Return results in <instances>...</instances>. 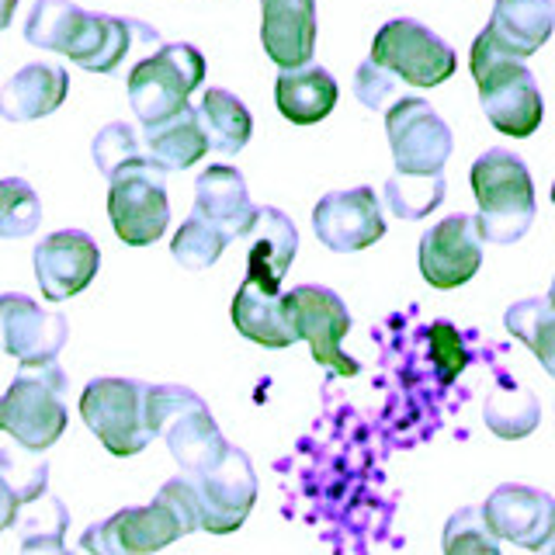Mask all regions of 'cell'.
Masks as SVG:
<instances>
[{
	"mask_svg": "<svg viewBox=\"0 0 555 555\" xmlns=\"http://www.w3.org/2000/svg\"><path fill=\"white\" fill-rule=\"evenodd\" d=\"M25 42L63 52L91 74H115L129 52H139V60L150 56L160 46V31L139 17L83 11L74 0H35L25 22Z\"/></svg>",
	"mask_w": 555,
	"mask_h": 555,
	"instance_id": "obj_1",
	"label": "cell"
},
{
	"mask_svg": "<svg viewBox=\"0 0 555 555\" xmlns=\"http://www.w3.org/2000/svg\"><path fill=\"white\" fill-rule=\"evenodd\" d=\"M191 531H198L195 490H191V482L184 476H173L170 482L160 486V493L146 507H126L87 528L80 538V548L101 555L156 552Z\"/></svg>",
	"mask_w": 555,
	"mask_h": 555,
	"instance_id": "obj_2",
	"label": "cell"
},
{
	"mask_svg": "<svg viewBox=\"0 0 555 555\" xmlns=\"http://www.w3.org/2000/svg\"><path fill=\"white\" fill-rule=\"evenodd\" d=\"M468 66H473V77L479 87V104L496 132L511 139H528L542 126L545 104L534 83V74L525 66V60L500 49L486 28L476 35Z\"/></svg>",
	"mask_w": 555,
	"mask_h": 555,
	"instance_id": "obj_3",
	"label": "cell"
},
{
	"mask_svg": "<svg viewBox=\"0 0 555 555\" xmlns=\"http://www.w3.org/2000/svg\"><path fill=\"white\" fill-rule=\"evenodd\" d=\"M479 205L476 230L486 243H517L534 222V181L528 164L511 150H486L468 170Z\"/></svg>",
	"mask_w": 555,
	"mask_h": 555,
	"instance_id": "obj_4",
	"label": "cell"
},
{
	"mask_svg": "<svg viewBox=\"0 0 555 555\" xmlns=\"http://www.w3.org/2000/svg\"><path fill=\"white\" fill-rule=\"evenodd\" d=\"M66 392L69 378L56 361L22 364L0 396V430H8L31 455H42L66 430Z\"/></svg>",
	"mask_w": 555,
	"mask_h": 555,
	"instance_id": "obj_5",
	"label": "cell"
},
{
	"mask_svg": "<svg viewBox=\"0 0 555 555\" xmlns=\"http://www.w3.org/2000/svg\"><path fill=\"white\" fill-rule=\"evenodd\" d=\"M146 421L153 438H164L181 476L212 468L230 441L222 438L205 399L184 386H146Z\"/></svg>",
	"mask_w": 555,
	"mask_h": 555,
	"instance_id": "obj_6",
	"label": "cell"
},
{
	"mask_svg": "<svg viewBox=\"0 0 555 555\" xmlns=\"http://www.w3.org/2000/svg\"><path fill=\"white\" fill-rule=\"evenodd\" d=\"M205 80V56L188 42H160L129 74V104L143 126L181 112Z\"/></svg>",
	"mask_w": 555,
	"mask_h": 555,
	"instance_id": "obj_7",
	"label": "cell"
},
{
	"mask_svg": "<svg viewBox=\"0 0 555 555\" xmlns=\"http://www.w3.org/2000/svg\"><path fill=\"white\" fill-rule=\"evenodd\" d=\"M146 386L135 378H94L80 396L83 424L98 434V441L118 459L146 451L153 430L146 421Z\"/></svg>",
	"mask_w": 555,
	"mask_h": 555,
	"instance_id": "obj_8",
	"label": "cell"
},
{
	"mask_svg": "<svg viewBox=\"0 0 555 555\" xmlns=\"http://www.w3.org/2000/svg\"><path fill=\"white\" fill-rule=\"evenodd\" d=\"M369 60L406 87H441L459 66L455 49L413 17H392L382 25Z\"/></svg>",
	"mask_w": 555,
	"mask_h": 555,
	"instance_id": "obj_9",
	"label": "cell"
},
{
	"mask_svg": "<svg viewBox=\"0 0 555 555\" xmlns=\"http://www.w3.org/2000/svg\"><path fill=\"white\" fill-rule=\"evenodd\" d=\"M108 216L121 243L150 247L170 225V198L164 170L150 160H135L108 178Z\"/></svg>",
	"mask_w": 555,
	"mask_h": 555,
	"instance_id": "obj_10",
	"label": "cell"
},
{
	"mask_svg": "<svg viewBox=\"0 0 555 555\" xmlns=\"http://www.w3.org/2000/svg\"><path fill=\"white\" fill-rule=\"evenodd\" d=\"M285 317L292 323L295 340H306L312 358L337 375H358V361L340 351V340L351 330V312L334 288L323 285H295L282 295Z\"/></svg>",
	"mask_w": 555,
	"mask_h": 555,
	"instance_id": "obj_11",
	"label": "cell"
},
{
	"mask_svg": "<svg viewBox=\"0 0 555 555\" xmlns=\"http://www.w3.org/2000/svg\"><path fill=\"white\" fill-rule=\"evenodd\" d=\"M195 490L198 528L208 534H233L257 500V476L243 448H225L222 459L198 476H184Z\"/></svg>",
	"mask_w": 555,
	"mask_h": 555,
	"instance_id": "obj_12",
	"label": "cell"
},
{
	"mask_svg": "<svg viewBox=\"0 0 555 555\" xmlns=\"http://www.w3.org/2000/svg\"><path fill=\"white\" fill-rule=\"evenodd\" d=\"M386 135L392 164L403 173H441L451 150L448 121L424 98H403L386 112Z\"/></svg>",
	"mask_w": 555,
	"mask_h": 555,
	"instance_id": "obj_13",
	"label": "cell"
},
{
	"mask_svg": "<svg viewBox=\"0 0 555 555\" xmlns=\"http://www.w3.org/2000/svg\"><path fill=\"white\" fill-rule=\"evenodd\" d=\"M66 337L69 323L63 312H49L22 292L0 295V351L17 364L56 361Z\"/></svg>",
	"mask_w": 555,
	"mask_h": 555,
	"instance_id": "obj_14",
	"label": "cell"
},
{
	"mask_svg": "<svg viewBox=\"0 0 555 555\" xmlns=\"http://www.w3.org/2000/svg\"><path fill=\"white\" fill-rule=\"evenodd\" d=\"M312 230L334 254H354L386 236V219H382L375 191L361 184L323 195L317 202V212H312Z\"/></svg>",
	"mask_w": 555,
	"mask_h": 555,
	"instance_id": "obj_15",
	"label": "cell"
},
{
	"mask_svg": "<svg viewBox=\"0 0 555 555\" xmlns=\"http://www.w3.org/2000/svg\"><path fill=\"white\" fill-rule=\"evenodd\" d=\"M35 278L49 302L74 299L77 292H83L94 282V274L101 268V250L91 233L83 230H60L49 233L31 254Z\"/></svg>",
	"mask_w": 555,
	"mask_h": 555,
	"instance_id": "obj_16",
	"label": "cell"
},
{
	"mask_svg": "<svg viewBox=\"0 0 555 555\" xmlns=\"http://www.w3.org/2000/svg\"><path fill=\"white\" fill-rule=\"evenodd\" d=\"M482 264V236L473 216H448L421 236V274L434 288H459L473 282Z\"/></svg>",
	"mask_w": 555,
	"mask_h": 555,
	"instance_id": "obj_17",
	"label": "cell"
},
{
	"mask_svg": "<svg viewBox=\"0 0 555 555\" xmlns=\"http://www.w3.org/2000/svg\"><path fill=\"white\" fill-rule=\"evenodd\" d=\"M482 517L496 538L517 548H545L555 531V500L534 486H500L482 503Z\"/></svg>",
	"mask_w": 555,
	"mask_h": 555,
	"instance_id": "obj_18",
	"label": "cell"
},
{
	"mask_svg": "<svg viewBox=\"0 0 555 555\" xmlns=\"http://www.w3.org/2000/svg\"><path fill=\"white\" fill-rule=\"evenodd\" d=\"M247 240V278L268 292H282V278L292 268L295 250H299V233L295 222L274 205H257Z\"/></svg>",
	"mask_w": 555,
	"mask_h": 555,
	"instance_id": "obj_19",
	"label": "cell"
},
{
	"mask_svg": "<svg viewBox=\"0 0 555 555\" xmlns=\"http://www.w3.org/2000/svg\"><path fill=\"white\" fill-rule=\"evenodd\" d=\"M260 42L274 66L292 69L317 52V0H260Z\"/></svg>",
	"mask_w": 555,
	"mask_h": 555,
	"instance_id": "obj_20",
	"label": "cell"
},
{
	"mask_svg": "<svg viewBox=\"0 0 555 555\" xmlns=\"http://www.w3.org/2000/svg\"><path fill=\"white\" fill-rule=\"evenodd\" d=\"M254 202H250V191L243 173L230 164H212L198 173L195 181V208L191 212L208 219L212 225L230 236L240 240L243 233L250 230V219H254Z\"/></svg>",
	"mask_w": 555,
	"mask_h": 555,
	"instance_id": "obj_21",
	"label": "cell"
},
{
	"mask_svg": "<svg viewBox=\"0 0 555 555\" xmlns=\"http://www.w3.org/2000/svg\"><path fill=\"white\" fill-rule=\"evenodd\" d=\"M69 91V74L60 63H28L0 87V118L35 121L60 108Z\"/></svg>",
	"mask_w": 555,
	"mask_h": 555,
	"instance_id": "obj_22",
	"label": "cell"
},
{
	"mask_svg": "<svg viewBox=\"0 0 555 555\" xmlns=\"http://www.w3.org/2000/svg\"><path fill=\"white\" fill-rule=\"evenodd\" d=\"M274 104L292 126H317L337 104V80L320 63L282 69L274 80Z\"/></svg>",
	"mask_w": 555,
	"mask_h": 555,
	"instance_id": "obj_23",
	"label": "cell"
},
{
	"mask_svg": "<svg viewBox=\"0 0 555 555\" xmlns=\"http://www.w3.org/2000/svg\"><path fill=\"white\" fill-rule=\"evenodd\" d=\"M143 153H146V160L156 164L164 173L195 167L208 153V139H205L195 104L188 101L184 108L173 112L170 118L143 126Z\"/></svg>",
	"mask_w": 555,
	"mask_h": 555,
	"instance_id": "obj_24",
	"label": "cell"
},
{
	"mask_svg": "<svg viewBox=\"0 0 555 555\" xmlns=\"http://www.w3.org/2000/svg\"><path fill=\"white\" fill-rule=\"evenodd\" d=\"M552 25H555L552 0H496L486 31L511 56L528 60L531 52H538L548 42Z\"/></svg>",
	"mask_w": 555,
	"mask_h": 555,
	"instance_id": "obj_25",
	"label": "cell"
},
{
	"mask_svg": "<svg viewBox=\"0 0 555 555\" xmlns=\"http://www.w3.org/2000/svg\"><path fill=\"white\" fill-rule=\"evenodd\" d=\"M233 323L247 340L260 344V347H292L295 334L292 323L285 317V302L282 292H268L257 282H243L236 299H233Z\"/></svg>",
	"mask_w": 555,
	"mask_h": 555,
	"instance_id": "obj_26",
	"label": "cell"
},
{
	"mask_svg": "<svg viewBox=\"0 0 555 555\" xmlns=\"http://www.w3.org/2000/svg\"><path fill=\"white\" fill-rule=\"evenodd\" d=\"M198 121L205 129L208 150H219L222 156H236L250 143L254 115L247 112V104H243L233 91H225V87H208L202 94Z\"/></svg>",
	"mask_w": 555,
	"mask_h": 555,
	"instance_id": "obj_27",
	"label": "cell"
},
{
	"mask_svg": "<svg viewBox=\"0 0 555 555\" xmlns=\"http://www.w3.org/2000/svg\"><path fill=\"white\" fill-rule=\"evenodd\" d=\"M49 486V462L25 465L14 451H0V531H8L28 500L42 496Z\"/></svg>",
	"mask_w": 555,
	"mask_h": 555,
	"instance_id": "obj_28",
	"label": "cell"
},
{
	"mask_svg": "<svg viewBox=\"0 0 555 555\" xmlns=\"http://www.w3.org/2000/svg\"><path fill=\"white\" fill-rule=\"evenodd\" d=\"M503 323H507V330L520 344L531 347L538 361H542V369L552 375L555 372V312H552L548 295L514 302L507 312H503Z\"/></svg>",
	"mask_w": 555,
	"mask_h": 555,
	"instance_id": "obj_29",
	"label": "cell"
},
{
	"mask_svg": "<svg viewBox=\"0 0 555 555\" xmlns=\"http://www.w3.org/2000/svg\"><path fill=\"white\" fill-rule=\"evenodd\" d=\"M444 170L441 173H403L396 170L392 178L386 181V205L396 219L416 222L430 216L434 208L444 202Z\"/></svg>",
	"mask_w": 555,
	"mask_h": 555,
	"instance_id": "obj_30",
	"label": "cell"
},
{
	"mask_svg": "<svg viewBox=\"0 0 555 555\" xmlns=\"http://www.w3.org/2000/svg\"><path fill=\"white\" fill-rule=\"evenodd\" d=\"M538 416H542L538 399L520 386H514V382L496 386L490 392V399H486V427L507 441H517V438H525V434H531L538 427Z\"/></svg>",
	"mask_w": 555,
	"mask_h": 555,
	"instance_id": "obj_31",
	"label": "cell"
},
{
	"mask_svg": "<svg viewBox=\"0 0 555 555\" xmlns=\"http://www.w3.org/2000/svg\"><path fill=\"white\" fill-rule=\"evenodd\" d=\"M230 236H225L219 225H212L208 219H202V216H195L191 212L188 219H184V225L178 233H173V240H170V254H173V260H178L181 268H188V271H205V268H212L216 260L222 257V250L230 247Z\"/></svg>",
	"mask_w": 555,
	"mask_h": 555,
	"instance_id": "obj_32",
	"label": "cell"
},
{
	"mask_svg": "<svg viewBox=\"0 0 555 555\" xmlns=\"http://www.w3.org/2000/svg\"><path fill=\"white\" fill-rule=\"evenodd\" d=\"M42 222V198L25 178L0 181V240L31 236Z\"/></svg>",
	"mask_w": 555,
	"mask_h": 555,
	"instance_id": "obj_33",
	"label": "cell"
},
{
	"mask_svg": "<svg viewBox=\"0 0 555 555\" xmlns=\"http://www.w3.org/2000/svg\"><path fill=\"white\" fill-rule=\"evenodd\" d=\"M28 514L22 517V548L25 552H63L66 542V525H69V514L60 500L52 496H35L25 503Z\"/></svg>",
	"mask_w": 555,
	"mask_h": 555,
	"instance_id": "obj_34",
	"label": "cell"
},
{
	"mask_svg": "<svg viewBox=\"0 0 555 555\" xmlns=\"http://www.w3.org/2000/svg\"><path fill=\"white\" fill-rule=\"evenodd\" d=\"M91 153H94V164L104 178H112V173H118L121 167H129L135 160H146L143 139H139V132L129 126V121H108V126L94 135Z\"/></svg>",
	"mask_w": 555,
	"mask_h": 555,
	"instance_id": "obj_35",
	"label": "cell"
},
{
	"mask_svg": "<svg viewBox=\"0 0 555 555\" xmlns=\"http://www.w3.org/2000/svg\"><path fill=\"white\" fill-rule=\"evenodd\" d=\"M444 552H486L496 555L500 552V538L490 531L482 517V507H462L459 514H451V520L444 525V538H441Z\"/></svg>",
	"mask_w": 555,
	"mask_h": 555,
	"instance_id": "obj_36",
	"label": "cell"
},
{
	"mask_svg": "<svg viewBox=\"0 0 555 555\" xmlns=\"http://www.w3.org/2000/svg\"><path fill=\"white\" fill-rule=\"evenodd\" d=\"M396 91H399V80H396L392 74H386V69H382L378 63L364 60V63L354 69V98L364 104V108L382 112Z\"/></svg>",
	"mask_w": 555,
	"mask_h": 555,
	"instance_id": "obj_37",
	"label": "cell"
},
{
	"mask_svg": "<svg viewBox=\"0 0 555 555\" xmlns=\"http://www.w3.org/2000/svg\"><path fill=\"white\" fill-rule=\"evenodd\" d=\"M430 344H434V364H438L441 378L451 382L468 364V354H465V344L459 337V330L451 323H434L430 326Z\"/></svg>",
	"mask_w": 555,
	"mask_h": 555,
	"instance_id": "obj_38",
	"label": "cell"
},
{
	"mask_svg": "<svg viewBox=\"0 0 555 555\" xmlns=\"http://www.w3.org/2000/svg\"><path fill=\"white\" fill-rule=\"evenodd\" d=\"M14 11H17V0H0V31L11 25Z\"/></svg>",
	"mask_w": 555,
	"mask_h": 555,
	"instance_id": "obj_39",
	"label": "cell"
}]
</instances>
